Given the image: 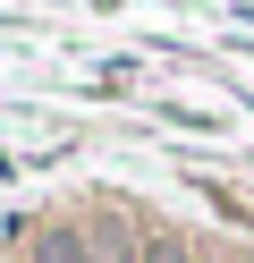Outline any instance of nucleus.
Returning <instances> with one entry per match:
<instances>
[{
    "label": "nucleus",
    "mask_w": 254,
    "mask_h": 263,
    "mask_svg": "<svg viewBox=\"0 0 254 263\" xmlns=\"http://www.w3.org/2000/svg\"><path fill=\"white\" fill-rule=\"evenodd\" d=\"M34 263H93V255H85L76 238H43V246H34Z\"/></svg>",
    "instance_id": "nucleus-1"
}]
</instances>
